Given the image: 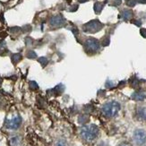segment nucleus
Here are the masks:
<instances>
[{
    "instance_id": "obj_15",
    "label": "nucleus",
    "mask_w": 146,
    "mask_h": 146,
    "mask_svg": "<svg viewBox=\"0 0 146 146\" xmlns=\"http://www.w3.org/2000/svg\"><path fill=\"white\" fill-rule=\"evenodd\" d=\"M126 4L129 6H134L135 4H136V0H127L126 1Z\"/></svg>"
},
{
    "instance_id": "obj_6",
    "label": "nucleus",
    "mask_w": 146,
    "mask_h": 146,
    "mask_svg": "<svg viewBox=\"0 0 146 146\" xmlns=\"http://www.w3.org/2000/svg\"><path fill=\"white\" fill-rule=\"evenodd\" d=\"M85 48L90 52H96L100 49V46L97 40L95 39H88L85 42Z\"/></svg>"
},
{
    "instance_id": "obj_18",
    "label": "nucleus",
    "mask_w": 146,
    "mask_h": 146,
    "mask_svg": "<svg viewBox=\"0 0 146 146\" xmlns=\"http://www.w3.org/2000/svg\"><path fill=\"white\" fill-rule=\"evenodd\" d=\"M119 146H131L128 143H122L121 144H119Z\"/></svg>"
},
{
    "instance_id": "obj_13",
    "label": "nucleus",
    "mask_w": 146,
    "mask_h": 146,
    "mask_svg": "<svg viewBox=\"0 0 146 146\" xmlns=\"http://www.w3.org/2000/svg\"><path fill=\"white\" fill-rule=\"evenodd\" d=\"M103 5H101L100 3H96L94 5V9H95V12L96 13H100L101 11V9H102Z\"/></svg>"
},
{
    "instance_id": "obj_3",
    "label": "nucleus",
    "mask_w": 146,
    "mask_h": 146,
    "mask_svg": "<svg viewBox=\"0 0 146 146\" xmlns=\"http://www.w3.org/2000/svg\"><path fill=\"white\" fill-rule=\"evenodd\" d=\"M134 141L135 143L141 146L146 143V132L143 129H136L134 132Z\"/></svg>"
},
{
    "instance_id": "obj_8",
    "label": "nucleus",
    "mask_w": 146,
    "mask_h": 146,
    "mask_svg": "<svg viewBox=\"0 0 146 146\" xmlns=\"http://www.w3.org/2000/svg\"><path fill=\"white\" fill-rule=\"evenodd\" d=\"M145 98H146V95L143 92H135L132 94V99L135 100H137V101L143 100Z\"/></svg>"
},
{
    "instance_id": "obj_4",
    "label": "nucleus",
    "mask_w": 146,
    "mask_h": 146,
    "mask_svg": "<svg viewBox=\"0 0 146 146\" xmlns=\"http://www.w3.org/2000/svg\"><path fill=\"white\" fill-rule=\"evenodd\" d=\"M22 124V118L20 116H15L11 119L6 120L5 126L6 128L11 129V130H15L17 128L20 127V125Z\"/></svg>"
},
{
    "instance_id": "obj_7",
    "label": "nucleus",
    "mask_w": 146,
    "mask_h": 146,
    "mask_svg": "<svg viewBox=\"0 0 146 146\" xmlns=\"http://www.w3.org/2000/svg\"><path fill=\"white\" fill-rule=\"evenodd\" d=\"M49 23H50V25L53 27H60L62 25L65 24L66 20L64 19V17H62L61 15H56L50 19Z\"/></svg>"
},
{
    "instance_id": "obj_5",
    "label": "nucleus",
    "mask_w": 146,
    "mask_h": 146,
    "mask_svg": "<svg viewBox=\"0 0 146 146\" xmlns=\"http://www.w3.org/2000/svg\"><path fill=\"white\" fill-rule=\"evenodd\" d=\"M102 28V24H101L99 21H92L84 25V31H88V33H95V31H100Z\"/></svg>"
},
{
    "instance_id": "obj_10",
    "label": "nucleus",
    "mask_w": 146,
    "mask_h": 146,
    "mask_svg": "<svg viewBox=\"0 0 146 146\" xmlns=\"http://www.w3.org/2000/svg\"><path fill=\"white\" fill-rule=\"evenodd\" d=\"M137 116L142 120H146V110L143 108H139L137 110Z\"/></svg>"
},
{
    "instance_id": "obj_20",
    "label": "nucleus",
    "mask_w": 146,
    "mask_h": 146,
    "mask_svg": "<svg viewBox=\"0 0 146 146\" xmlns=\"http://www.w3.org/2000/svg\"><path fill=\"white\" fill-rule=\"evenodd\" d=\"M88 0H78V2H80V3H84V2H87Z\"/></svg>"
},
{
    "instance_id": "obj_1",
    "label": "nucleus",
    "mask_w": 146,
    "mask_h": 146,
    "mask_svg": "<svg viewBox=\"0 0 146 146\" xmlns=\"http://www.w3.org/2000/svg\"><path fill=\"white\" fill-rule=\"evenodd\" d=\"M99 127L96 125H84L80 129V134L81 136L87 142H92L94 139H96V137L99 135Z\"/></svg>"
},
{
    "instance_id": "obj_2",
    "label": "nucleus",
    "mask_w": 146,
    "mask_h": 146,
    "mask_svg": "<svg viewBox=\"0 0 146 146\" xmlns=\"http://www.w3.org/2000/svg\"><path fill=\"white\" fill-rule=\"evenodd\" d=\"M120 104L117 101H110V102H107L105 105L102 107V113L103 115L106 116L107 117H116L119 110H120Z\"/></svg>"
},
{
    "instance_id": "obj_12",
    "label": "nucleus",
    "mask_w": 146,
    "mask_h": 146,
    "mask_svg": "<svg viewBox=\"0 0 146 146\" xmlns=\"http://www.w3.org/2000/svg\"><path fill=\"white\" fill-rule=\"evenodd\" d=\"M55 146H68V143L64 139H59V140L56 142Z\"/></svg>"
},
{
    "instance_id": "obj_14",
    "label": "nucleus",
    "mask_w": 146,
    "mask_h": 146,
    "mask_svg": "<svg viewBox=\"0 0 146 146\" xmlns=\"http://www.w3.org/2000/svg\"><path fill=\"white\" fill-rule=\"evenodd\" d=\"M21 58H22V56L20 54H15V55L13 56V61L14 62H18Z\"/></svg>"
},
{
    "instance_id": "obj_11",
    "label": "nucleus",
    "mask_w": 146,
    "mask_h": 146,
    "mask_svg": "<svg viewBox=\"0 0 146 146\" xmlns=\"http://www.w3.org/2000/svg\"><path fill=\"white\" fill-rule=\"evenodd\" d=\"M122 16L125 20H129V19H131L133 16V13L130 10H125L122 13Z\"/></svg>"
},
{
    "instance_id": "obj_16",
    "label": "nucleus",
    "mask_w": 146,
    "mask_h": 146,
    "mask_svg": "<svg viewBox=\"0 0 146 146\" xmlns=\"http://www.w3.org/2000/svg\"><path fill=\"white\" fill-rule=\"evenodd\" d=\"M31 88H35V89L38 88V85L36 84V82H31Z\"/></svg>"
},
{
    "instance_id": "obj_19",
    "label": "nucleus",
    "mask_w": 146,
    "mask_h": 146,
    "mask_svg": "<svg viewBox=\"0 0 146 146\" xmlns=\"http://www.w3.org/2000/svg\"><path fill=\"white\" fill-rule=\"evenodd\" d=\"M139 3H142V4H145L146 3V0H137Z\"/></svg>"
},
{
    "instance_id": "obj_17",
    "label": "nucleus",
    "mask_w": 146,
    "mask_h": 146,
    "mask_svg": "<svg viewBox=\"0 0 146 146\" xmlns=\"http://www.w3.org/2000/svg\"><path fill=\"white\" fill-rule=\"evenodd\" d=\"M141 34H142L143 37L146 38V30H145V29H143V30L141 31Z\"/></svg>"
},
{
    "instance_id": "obj_9",
    "label": "nucleus",
    "mask_w": 146,
    "mask_h": 146,
    "mask_svg": "<svg viewBox=\"0 0 146 146\" xmlns=\"http://www.w3.org/2000/svg\"><path fill=\"white\" fill-rule=\"evenodd\" d=\"M21 143V137L19 135H15L11 137L10 139V144L11 146H19Z\"/></svg>"
}]
</instances>
